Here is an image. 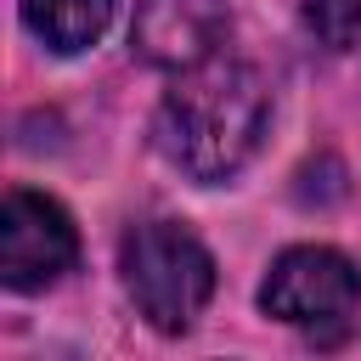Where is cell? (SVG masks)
<instances>
[{
	"mask_svg": "<svg viewBox=\"0 0 361 361\" xmlns=\"http://www.w3.org/2000/svg\"><path fill=\"white\" fill-rule=\"evenodd\" d=\"M124 293L158 333H186L214 299V254L180 220H147L118 248Z\"/></svg>",
	"mask_w": 361,
	"mask_h": 361,
	"instance_id": "7a4b0ae2",
	"label": "cell"
},
{
	"mask_svg": "<svg viewBox=\"0 0 361 361\" xmlns=\"http://www.w3.org/2000/svg\"><path fill=\"white\" fill-rule=\"evenodd\" d=\"M107 17H113V0H23V23L56 56H73V51L96 45Z\"/></svg>",
	"mask_w": 361,
	"mask_h": 361,
	"instance_id": "8992f818",
	"label": "cell"
},
{
	"mask_svg": "<svg viewBox=\"0 0 361 361\" xmlns=\"http://www.w3.org/2000/svg\"><path fill=\"white\" fill-rule=\"evenodd\" d=\"M259 310L288 322L310 344H338L350 338L355 310H361V271L338 248H322V243L288 248L259 282Z\"/></svg>",
	"mask_w": 361,
	"mask_h": 361,
	"instance_id": "3957f363",
	"label": "cell"
},
{
	"mask_svg": "<svg viewBox=\"0 0 361 361\" xmlns=\"http://www.w3.org/2000/svg\"><path fill=\"white\" fill-rule=\"evenodd\" d=\"M265 124H271L265 79L248 62L214 51L209 62L175 73V85L158 102L152 141L180 175H192L197 186H220L259 152Z\"/></svg>",
	"mask_w": 361,
	"mask_h": 361,
	"instance_id": "6da1fadb",
	"label": "cell"
},
{
	"mask_svg": "<svg viewBox=\"0 0 361 361\" xmlns=\"http://www.w3.org/2000/svg\"><path fill=\"white\" fill-rule=\"evenodd\" d=\"M79 259V231L68 220L62 203L17 186L0 203V282L11 293H34L51 288L62 271H73Z\"/></svg>",
	"mask_w": 361,
	"mask_h": 361,
	"instance_id": "277c9868",
	"label": "cell"
},
{
	"mask_svg": "<svg viewBox=\"0 0 361 361\" xmlns=\"http://www.w3.org/2000/svg\"><path fill=\"white\" fill-rule=\"evenodd\" d=\"M226 6L220 0H141L130 23V51L152 68H197L214 51H226Z\"/></svg>",
	"mask_w": 361,
	"mask_h": 361,
	"instance_id": "5b68a950",
	"label": "cell"
},
{
	"mask_svg": "<svg viewBox=\"0 0 361 361\" xmlns=\"http://www.w3.org/2000/svg\"><path fill=\"white\" fill-rule=\"evenodd\" d=\"M305 28L333 51H361V0H299Z\"/></svg>",
	"mask_w": 361,
	"mask_h": 361,
	"instance_id": "52a82bcc",
	"label": "cell"
}]
</instances>
